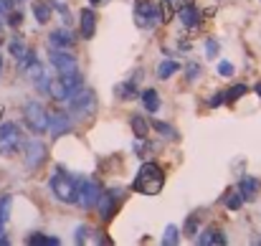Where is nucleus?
Here are the masks:
<instances>
[{"mask_svg":"<svg viewBox=\"0 0 261 246\" xmlns=\"http://www.w3.org/2000/svg\"><path fill=\"white\" fill-rule=\"evenodd\" d=\"M165 185V173L158 163H145L137 170V178L132 183V188L142 195H158Z\"/></svg>","mask_w":261,"mask_h":246,"instance_id":"nucleus-1","label":"nucleus"},{"mask_svg":"<svg viewBox=\"0 0 261 246\" xmlns=\"http://www.w3.org/2000/svg\"><path fill=\"white\" fill-rule=\"evenodd\" d=\"M48 188L61 203H76V178L66 170H54V175L48 178Z\"/></svg>","mask_w":261,"mask_h":246,"instance_id":"nucleus-2","label":"nucleus"},{"mask_svg":"<svg viewBox=\"0 0 261 246\" xmlns=\"http://www.w3.org/2000/svg\"><path fill=\"white\" fill-rule=\"evenodd\" d=\"M23 147V132L18 122H3L0 125V155L13 158Z\"/></svg>","mask_w":261,"mask_h":246,"instance_id":"nucleus-3","label":"nucleus"},{"mask_svg":"<svg viewBox=\"0 0 261 246\" xmlns=\"http://www.w3.org/2000/svg\"><path fill=\"white\" fill-rule=\"evenodd\" d=\"M23 119H25V125H28V130H31L33 135L48 132V112L43 109L41 102H36V99L25 102V107H23Z\"/></svg>","mask_w":261,"mask_h":246,"instance_id":"nucleus-4","label":"nucleus"},{"mask_svg":"<svg viewBox=\"0 0 261 246\" xmlns=\"http://www.w3.org/2000/svg\"><path fill=\"white\" fill-rule=\"evenodd\" d=\"M69 104H71V114L79 119V117H91V112L96 109V99H94V91L87 86H79L71 96H69Z\"/></svg>","mask_w":261,"mask_h":246,"instance_id":"nucleus-5","label":"nucleus"},{"mask_svg":"<svg viewBox=\"0 0 261 246\" xmlns=\"http://www.w3.org/2000/svg\"><path fill=\"white\" fill-rule=\"evenodd\" d=\"M20 150H23V163H25L28 170H38L41 165L46 163L48 150H46V145L38 140V135H36V137H31V140H25Z\"/></svg>","mask_w":261,"mask_h":246,"instance_id":"nucleus-6","label":"nucleus"},{"mask_svg":"<svg viewBox=\"0 0 261 246\" xmlns=\"http://www.w3.org/2000/svg\"><path fill=\"white\" fill-rule=\"evenodd\" d=\"M163 20L160 15V8L155 0H137L135 3V23L140 28H150V26H158Z\"/></svg>","mask_w":261,"mask_h":246,"instance_id":"nucleus-7","label":"nucleus"},{"mask_svg":"<svg viewBox=\"0 0 261 246\" xmlns=\"http://www.w3.org/2000/svg\"><path fill=\"white\" fill-rule=\"evenodd\" d=\"M48 59H51V64H54V69L59 74H74V71H79L76 56L69 54L66 48H51L48 51Z\"/></svg>","mask_w":261,"mask_h":246,"instance_id":"nucleus-8","label":"nucleus"},{"mask_svg":"<svg viewBox=\"0 0 261 246\" xmlns=\"http://www.w3.org/2000/svg\"><path fill=\"white\" fill-rule=\"evenodd\" d=\"M99 193H101L99 183H94V180H76V203L82 208H94L96 201H99Z\"/></svg>","mask_w":261,"mask_h":246,"instance_id":"nucleus-9","label":"nucleus"},{"mask_svg":"<svg viewBox=\"0 0 261 246\" xmlns=\"http://www.w3.org/2000/svg\"><path fill=\"white\" fill-rule=\"evenodd\" d=\"M71 127H74L71 114H66V112H61V109H56V112L48 114V135H51L54 140L64 137L66 132H71Z\"/></svg>","mask_w":261,"mask_h":246,"instance_id":"nucleus-10","label":"nucleus"},{"mask_svg":"<svg viewBox=\"0 0 261 246\" xmlns=\"http://www.w3.org/2000/svg\"><path fill=\"white\" fill-rule=\"evenodd\" d=\"M122 198V188H112L107 193H99V201H96V211L104 221H109L114 213H117V203Z\"/></svg>","mask_w":261,"mask_h":246,"instance_id":"nucleus-11","label":"nucleus"},{"mask_svg":"<svg viewBox=\"0 0 261 246\" xmlns=\"http://www.w3.org/2000/svg\"><path fill=\"white\" fill-rule=\"evenodd\" d=\"M48 43L51 48H69L74 43V33L69 28H59V31H51L48 33Z\"/></svg>","mask_w":261,"mask_h":246,"instance_id":"nucleus-12","label":"nucleus"},{"mask_svg":"<svg viewBox=\"0 0 261 246\" xmlns=\"http://www.w3.org/2000/svg\"><path fill=\"white\" fill-rule=\"evenodd\" d=\"M195 241L200 246H216V244H226V236H223V231L218 226H208Z\"/></svg>","mask_w":261,"mask_h":246,"instance_id":"nucleus-13","label":"nucleus"},{"mask_svg":"<svg viewBox=\"0 0 261 246\" xmlns=\"http://www.w3.org/2000/svg\"><path fill=\"white\" fill-rule=\"evenodd\" d=\"M79 31H82V36L84 38H91L94 33H96V13L91 10V8H84L82 10V18H79Z\"/></svg>","mask_w":261,"mask_h":246,"instance_id":"nucleus-14","label":"nucleus"},{"mask_svg":"<svg viewBox=\"0 0 261 246\" xmlns=\"http://www.w3.org/2000/svg\"><path fill=\"white\" fill-rule=\"evenodd\" d=\"M74 241H76V244H107V241H101V236H99L94 229H89V226H79V229L74 231Z\"/></svg>","mask_w":261,"mask_h":246,"instance_id":"nucleus-15","label":"nucleus"},{"mask_svg":"<svg viewBox=\"0 0 261 246\" xmlns=\"http://www.w3.org/2000/svg\"><path fill=\"white\" fill-rule=\"evenodd\" d=\"M177 18H180V23H182L185 28H193V26H198V8H195L193 3H185V5L177 10Z\"/></svg>","mask_w":261,"mask_h":246,"instance_id":"nucleus-16","label":"nucleus"},{"mask_svg":"<svg viewBox=\"0 0 261 246\" xmlns=\"http://www.w3.org/2000/svg\"><path fill=\"white\" fill-rule=\"evenodd\" d=\"M259 188H261V183L256 178H244V180L239 183V193H241L244 201H254L256 193H259Z\"/></svg>","mask_w":261,"mask_h":246,"instance_id":"nucleus-17","label":"nucleus"},{"mask_svg":"<svg viewBox=\"0 0 261 246\" xmlns=\"http://www.w3.org/2000/svg\"><path fill=\"white\" fill-rule=\"evenodd\" d=\"M8 51H10V56H13L18 64H20V61L28 56V46H25V41H23L20 36H15V38L8 43Z\"/></svg>","mask_w":261,"mask_h":246,"instance_id":"nucleus-18","label":"nucleus"},{"mask_svg":"<svg viewBox=\"0 0 261 246\" xmlns=\"http://www.w3.org/2000/svg\"><path fill=\"white\" fill-rule=\"evenodd\" d=\"M137 79H140V74H135L129 82L119 84V86H117V94H119L122 99H135V96H137Z\"/></svg>","mask_w":261,"mask_h":246,"instance_id":"nucleus-19","label":"nucleus"},{"mask_svg":"<svg viewBox=\"0 0 261 246\" xmlns=\"http://www.w3.org/2000/svg\"><path fill=\"white\" fill-rule=\"evenodd\" d=\"M142 104H145L147 112L155 114V112L160 109V96H158V91H155V89H145V91H142Z\"/></svg>","mask_w":261,"mask_h":246,"instance_id":"nucleus-20","label":"nucleus"},{"mask_svg":"<svg viewBox=\"0 0 261 246\" xmlns=\"http://www.w3.org/2000/svg\"><path fill=\"white\" fill-rule=\"evenodd\" d=\"M33 18H36L41 26H46V23L51 20V5H48V3H33Z\"/></svg>","mask_w":261,"mask_h":246,"instance_id":"nucleus-21","label":"nucleus"},{"mask_svg":"<svg viewBox=\"0 0 261 246\" xmlns=\"http://www.w3.org/2000/svg\"><path fill=\"white\" fill-rule=\"evenodd\" d=\"M175 71H180V64L173 61V59H168V61H163V64L158 66V77H160V79H170Z\"/></svg>","mask_w":261,"mask_h":246,"instance_id":"nucleus-22","label":"nucleus"},{"mask_svg":"<svg viewBox=\"0 0 261 246\" xmlns=\"http://www.w3.org/2000/svg\"><path fill=\"white\" fill-rule=\"evenodd\" d=\"M180 241V229L175 226V224H170L168 229H165V236H163V244L165 246H175Z\"/></svg>","mask_w":261,"mask_h":246,"instance_id":"nucleus-23","label":"nucleus"},{"mask_svg":"<svg viewBox=\"0 0 261 246\" xmlns=\"http://www.w3.org/2000/svg\"><path fill=\"white\" fill-rule=\"evenodd\" d=\"M28 244H51V246H59L61 239L59 236H43V234H33L28 236Z\"/></svg>","mask_w":261,"mask_h":246,"instance_id":"nucleus-24","label":"nucleus"},{"mask_svg":"<svg viewBox=\"0 0 261 246\" xmlns=\"http://www.w3.org/2000/svg\"><path fill=\"white\" fill-rule=\"evenodd\" d=\"M246 91H249V89H246L244 84H236V86H231V89H228V94H226V102L231 104V102H236L239 96H244Z\"/></svg>","mask_w":261,"mask_h":246,"instance_id":"nucleus-25","label":"nucleus"},{"mask_svg":"<svg viewBox=\"0 0 261 246\" xmlns=\"http://www.w3.org/2000/svg\"><path fill=\"white\" fill-rule=\"evenodd\" d=\"M132 130H135L137 137H145V135H147V122H145V117H132Z\"/></svg>","mask_w":261,"mask_h":246,"instance_id":"nucleus-26","label":"nucleus"},{"mask_svg":"<svg viewBox=\"0 0 261 246\" xmlns=\"http://www.w3.org/2000/svg\"><path fill=\"white\" fill-rule=\"evenodd\" d=\"M152 127H155V130H158V132H160L163 137H168V140H175V137H177V132H175L170 125H165V122H155Z\"/></svg>","mask_w":261,"mask_h":246,"instance_id":"nucleus-27","label":"nucleus"},{"mask_svg":"<svg viewBox=\"0 0 261 246\" xmlns=\"http://www.w3.org/2000/svg\"><path fill=\"white\" fill-rule=\"evenodd\" d=\"M218 48H221V46H218L216 38H208V41H205V56H208V59H216V56H218Z\"/></svg>","mask_w":261,"mask_h":246,"instance_id":"nucleus-28","label":"nucleus"},{"mask_svg":"<svg viewBox=\"0 0 261 246\" xmlns=\"http://www.w3.org/2000/svg\"><path fill=\"white\" fill-rule=\"evenodd\" d=\"M226 206H228L231 211H239V208L244 206V198H241V193H231V195H228V201H226Z\"/></svg>","mask_w":261,"mask_h":246,"instance_id":"nucleus-29","label":"nucleus"},{"mask_svg":"<svg viewBox=\"0 0 261 246\" xmlns=\"http://www.w3.org/2000/svg\"><path fill=\"white\" fill-rule=\"evenodd\" d=\"M10 10H13V0H0V26H5Z\"/></svg>","mask_w":261,"mask_h":246,"instance_id":"nucleus-30","label":"nucleus"},{"mask_svg":"<svg viewBox=\"0 0 261 246\" xmlns=\"http://www.w3.org/2000/svg\"><path fill=\"white\" fill-rule=\"evenodd\" d=\"M200 71H203V69H200V64H195V61H193V64H188V82H195V79L200 77Z\"/></svg>","mask_w":261,"mask_h":246,"instance_id":"nucleus-31","label":"nucleus"},{"mask_svg":"<svg viewBox=\"0 0 261 246\" xmlns=\"http://www.w3.org/2000/svg\"><path fill=\"white\" fill-rule=\"evenodd\" d=\"M8 211H10V195H3L0 198V218L8 221Z\"/></svg>","mask_w":261,"mask_h":246,"instance_id":"nucleus-32","label":"nucleus"},{"mask_svg":"<svg viewBox=\"0 0 261 246\" xmlns=\"http://www.w3.org/2000/svg\"><path fill=\"white\" fill-rule=\"evenodd\" d=\"M218 74H221V77H231V74H233V64H231V61H221V64H218Z\"/></svg>","mask_w":261,"mask_h":246,"instance_id":"nucleus-33","label":"nucleus"},{"mask_svg":"<svg viewBox=\"0 0 261 246\" xmlns=\"http://www.w3.org/2000/svg\"><path fill=\"white\" fill-rule=\"evenodd\" d=\"M226 102V94H216L213 99H211V107H218V104H223Z\"/></svg>","mask_w":261,"mask_h":246,"instance_id":"nucleus-34","label":"nucleus"},{"mask_svg":"<svg viewBox=\"0 0 261 246\" xmlns=\"http://www.w3.org/2000/svg\"><path fill=\"white\" fill-rule=\"evenodd\" d=\"M193 229H195V216H188V224H185V231H188V234H193Z\"/></svg>","mask_w":261,"mask_h":246,"instance_id":"nucleus-35","label":"nucleus"},{"mask_svg":"<svg viewBox=\"0 0 261 246\" xmlns=\"http://www.w3.org/2000/svg\"><path fill=\"white\" fill-rule=\"evenodd\" d=\"M89 3H91V5H96V8H99V5H104V3H109V0H89Z\"/></svg>","mask_w":261,"mask_h":246,"instance_id":"nucleus-36","label":"nucleus"},{"mask_svg":"<svg viewBox=\"0 0 261 246\" xmlns=\"http://www.w3.org/2000/svg\"><path fill=\"white\" fill-rule=\"evenodd\" d=\"M0 236H5V218H0Z\"/></svg>","mask_w":261,"mask_h":246,"instance_id":"nucleus-37","label":"nucleus"},{"mask_svg":"<svg viewBox=\"0 0 261 246\" xmlns=\"http://www.w3.org/2000/svg\"><path fill=\"white\" fill-rule=\"evenodd\" d=\"M254 91H256V94H259V96H261V82L256 84V86H254Z\"/></svg>","mask_w":261,"mask_h":246,"instance_id":"nucleus-38","label":"nucleus"},{"mask_svg":"<svg viewBox=\"0 0 261 246\" xmlns=\"http://www.w3.org/2000/svg\"><path fill=\"white\" fill-rule=\"evenodd\" d=\"M0 77H3V56H0Z\"/></svg>","mask_w":261,"mask_h":246,"instance_id":"nucleus-39","label":"nucleus"},{"mask_svg":"<svg viewBox=\"0 0 261 246\" xmlns=\"http://www.w3.org/2000/svg\"><path fill=\"white\" fill-rule=\"evenodd\" d=\"M168 3H173V0H168Z\"/></svg>","mask_w":261,"mask_h":246,"instance_id":"nucleus-40","label":"nucleus"}]
</instances>
